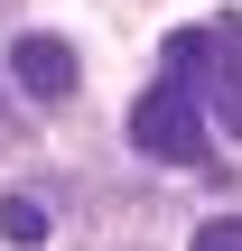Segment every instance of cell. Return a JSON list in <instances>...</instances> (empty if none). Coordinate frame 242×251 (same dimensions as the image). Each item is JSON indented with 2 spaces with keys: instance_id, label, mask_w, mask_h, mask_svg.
I'll return each mask as SVG.
<instances>
[{
  "instance_id": "8992f818",
  "label": "cell",
  "mask_w": 242,
  "mask_h": 251,
  "mask_svg": "<svg viewBox=\"0 0 242 251\" xmlns=\"http://www.w3.org/2000/svg\"><path fill=\"white\" fill-rule=\"evenodd\" d=\"M0 9H9V0H0Z\"/></svg>"
},
{
  "instance_id": "3957f363",
  "label": "cell",
  "mask_w": 242,
  "mask_h": 251,
  "mask_svg": "<svg viewBox=\"0 0 242 251\" xmlns=\"http://www.w3.org/2000/svg\"><path fill=\"white\" fill-rule=\"evenodd\" d=\"M9 84H19L28 102H75V47L28 28V37L9 47Z\"/></svg>"
},
{
  "instance_id": "5b68a950",
  "label": "cell",
  "mask_w": 242,
  "mask_h": 251,
  "mask_svg": "<svg viewBox=\"0 0 242 251\" xmlns=\"http://www.w3.org/2000/svg\"><path fill=\"white\" fill-rule=\"evenodd\" d=\"M187 251H242V214H215V224H196V242Z\"/></svg>"
},
{
  "instance_id": "277c9868",
  "label": "cell",
  "mask_w": 242,
  "mask_h": 251,
  "mask_svg": "<svg viewBox=\"0 0 242 251\" xmlns=\"http://www.w3.org/2000/svg\"><path fill=\"white\" fill-rule=\"evenodd\" d=\"M0 233H9V242H47V205H37V196H9V205H0Z\"/></svg>"
},
{
  "instance_id": "7a4b0ae2",
  "label": "cell",
  "mask_w": 242,
  "mask_h": 251,
  "mask_svg": "<svg viewBox=\"0 0 242 251\" xmlns=\"http://www.w3.org/2000/svg\"><path fill=\"white\" fill-rule=\"evenodd\" d=\"M131 149H149L159 168H196V158H205V102H196L177 75H159V84L140 93V112H131Z\"/></svg>"
},
{
  "instance_id": "6da1fadb",
  "label": "cell",
  "mask_w": 242,
  "mask_h": 251,
  "mask_svg": "<svg viewBox=\"0 0 242 251\" xmlns=\"http://www.w3.org/2000/svg\"><path fill=\"white\" fill-rule=\"evenodd\" d=\"M159 75H177L224 130L242 140V19H215V28H187V37H168V56H159Z\"/></svg>"
}]
</instances>
